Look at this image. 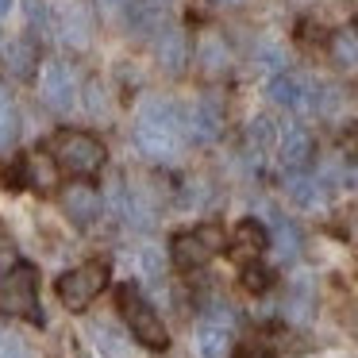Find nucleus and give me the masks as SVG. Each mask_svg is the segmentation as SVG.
I'll use <instances>...</instances> for the list:
<instances>
[{"label":"nucleus","mask_w":358,"mask_h":358,"mask_svg":"<svg viewBox=\"0 0 358 358\" xmlns=\"http://www.w3.org/2000/svg\"><path fill=\"white\" fill-rule=\"evenodd\" d=\"M185 131H189V124H185V116H181L173 104L147 101L143 112H139V124H135V143H139V150L147 158H155V162H170V158H178Z\"/></svg>","instance_id":"f257e3e1"},{"label":"nucleus","mask_w":358,"mask_h":358,"mask_svg":"<svg viewBox=\"0 0 358 358\" xmlns=\"http://www.w3.org/2000/svg\"><path fill=\"white\" fill-rule=\"evenodd\" d=\"M50 158L66 173L85 178V173H96L104 166V143L89 131H58L50 139Z\"/></svg>","instance_id":"f03ea898"},{"label":"nucleus","mask_w":358,"mask_h":358,"mask_svg":"<svg viewBox=\"0 0 358 358\" xmlns=\"http://www.w3.org/2000/svg\"><path fill=\"white\" fill-rule=\"evenodd\" d=\"M120 312H124L127 327H131V335L143 343V347H150V350H166L170 335H166L162 320L155 316V308H150V304L143 301L135 285H124V289H120Z\"/></svg>","instance_id":"7ed1b4c3"},{"label":"nucleus","mask_w":358,"mask_h":358,"mask_svg":"<svg viewBox=\"0 0 358 358\" xmlns=\"http://www.w3.org/2000/svg\"><path fill=\"white\" fill-rule=\"evenodd\" d=\"M104 281H108V266H104V262L78 266V270H70V273H62V278H58V296H62L66 308L81 312L104 289Z\"/></svg>","instance_id":"20e7f679"},{"label":"nucleus","mask_w":358,"mask_h":358,"mask_svg":"<svg viewBox=\"0 0 358 358\" xmlns=\"http://www.w3.org/2000/svg\"><path fill=\"white\" fill-rule=\"evenodd\" d=\"M224 250V231H220V224H204L196 227V231H185L173 239V262L181 266V270H193V266H204L212 255H220Z\"/></svg>","instance_id":"39448f33"},{"label":"nucleus","mask_w":358,"mask_h":358,"mask_svg":"<svg viewBox=\"0 0 358 358\" xmlns=\"http://www.w3.org/2000/svg\"><path fill=\"white\" fill-rule=\"evenodd\" d=\"M0 312L39 320V301H35V270H31V266H16L8 278L0 281Z\"/></svg>","instance_id":"423d86ee"},{"label":"nucleus","mask_w":358,"mask_h":358,"mask_svg":"<svg viewBox=\"0 0 358 358\" xmlns=\"http://www.w3.org/2000/svg\"><path fill=\"white\" fill-rule=\"evenodd\" d=\"M270 101L285 104V108H296V112L316 108V93H312V81L304 73H278L270 81Z\"/></svg>","instance_id":"0eeeda50"},{"label":"nucleus","mask_w":358,"mask_h":358,"mask_svg":"<svg viewBox=\"0 0 358 358\" xmlns=\"http://www.w3.org/2000/svg\"><path fill=\"white\" fill-rule=\"evenodd\" d=\"M73 93H78V81H73V70L66 62H47L43 70V96L55 112H70L73 108Z\"/></svg>","instance_id":"6e6552de"},{"label":"nucleus","mask_w":358,"mask_h":358,"mask_svg":"<svg viewBox=\"0 0 358 358\" xmlns=\"http://www.w3.org/2000/svg\"><path fill=\"white\" fill-rule=\"evenodd\" d=\"M62 208H66V216H70L78 227H89L96 216H101V196H96L93 185L78 181V185L62 189Z\"/></svg>","instance_id":"1a4fd4ad"},{"label":"nucleus","mask_w":358,"mask_h":358,"mask_svg":"<svg viewBox=\"0 0 358 358\" xmlns=\"http://www.w3.org/2000/svg\"><path fill=\"white\" fill-rule=\"evenodd\" d=\"M266 247H270V235H266V227L258 224V220H243V224L235 227V235H231V258L235 262L250 266Z\"/></svg>","instance_id":"9d476101"},{"label":"nucleus","mask_w":358,"mask_h":358,"mask_svg":"<svg viewBox=\"0 0 358 358\" xmlns=\"http://www.w3.org/2000/svg\"><path fill=\"white\" fill-rule=\"evenodd\" d=\"M278 158L285 170H304L312 158V135L304 127H281L278 131Z\"/></svg>","instance_id":"9b49d317"},{"label":"nucleus","mask_w":358,"mask_h":358,"mask_svg":"<svg viewBox=\"0 0 358 358\" xmlns=\"http://www.w3.org/2000/svg\"><path fill=\"white\" fill-rule=\"evenodd\" d=\"M185 124H189V131H193V139L208 143V139H216L220 127H224V112H220V104L212 101V96H204V101L189 112Z\"/></svg>","instance_id":"f8f14e48"},{"label":"nucleus","mask_w":358,"mask_h":358,"mask_svg":"<svg viewBox=\"0 0 358 358\" xmlns=\"http://www.w3.org/2000/svg\"><path fill=\"white\" fill-rule=\"evenodd\" d=\"M35 62H39V47H35L31 39H16L8 50H4V70H8V78H20L27 81L35 73Z\"/></svg>","instance_id":"ddd939ff"},{"label":"nucleus","mask_w":358,"mask_h":358,"mask_svg":"<svg viewBox=\"0 0 358 358\" xmlns=\"http://www.w3.org/2000/svg\"><path fill=\"white\" fill-rule=\"evenodd\" d=\"M155 55H158V62H162V70L178 73L181 66H185V55H189L185 35H181L178 27H166V31L155 39Z\"/></svg>","instance_id":"4468645a"},{"label":"nucleus","mask_w":358,"mask_h":358,"mask_svg":"<svg viewBox=\"0 0 358 358\" xmlns=\"http://www.w3.org/2000/svg\"><path fill=\"white\" fill-rule=\"evenodd\" d=\"M196 62H201L204 73H224L227 62H231V50L220 35H204L201 47H196Z\"/></svg>","instance_id":"2eb2a0df"},{"label":"nucleus","mask_w":358,"mask_h":358,"mask_svg":"<svg viewBox=\"0 0 358 358\" xmlns=\"http://www.w3.org/2000/svg\"><path fill=\"white\" fill-rule=\"evenodd\" d=\"M196 347H201V358H224L227 347H231V331H227L224 324L204 320L201 331H196Z\"/></svg>","instance_id":"dca6fc26"},{"label":"nucleus","mask_w":358,"mask_h":358,"mask_svg":"<svg viewBox=\"0 0 358 358\" xmlns=\"http://www.w3.org/2000/svg\"><path fill=\"white\" fill-rule=\"evenodd\" d=\"M20 135V112H16V101L4 85H0V155H8L12 143Z\"/></svg>","instance_id":"f3484780"},{"label":"nucleus","mask_w":358,"mask_h":358,"mask_svg":"<svg viewBox=\"0 0 358 358\" xmlns=\"http://www.w3.org/2000/svg\"><path fill=\"white\" fill-rule=\"evenodd\" d=\"M58 20H62V39H66V43L81 47V43L89 39V20H85V12H81L78 4H62Z\"/></svg>","instance_id":"a211bd4d"},{"label":"nucleus","mask_w":358,"mask_h":358,"mask_svg":"<svg viewBox=\"0 0 358 358\" xmlns=\"http://www.w3.org/2000/svg\"><path fill=\"white\" fill-rule=\"evenodd\" d=\"M327 47H331V58L339 66H347V70H350V66H358V31H355V27H339Z\"/></svg>","instance_id":"6ab92c4d"},{"label":"nucleus","mask_w":358,"mask_h":358,"mask_svg":"<svg viewBox=\"0 0 358 358\" xmlns=\"http://www.w3.org/2000/svg\"><path fill=\"white\" fill-rule=\"evenodd\" d=\"M24 181L27 185H35L39 193H47V189H55V170H50V158L35 155L24 162Z\"/></svg>","instance_id":"aec40b11"},{"label":"nucleus","mask_w":358,"mask_h":358,"mask_svg":"<svg viewBox=\"0 0 358 358\" xmlns=\"http://www.w3.org/2000/svg\"><path fill=\"white\" fill-rule=\"evenodd\" d=\"M273 247H278V258H281V262L296 258V247H301V235H296V227L285 224V220H273Z\"/></svg>","instance_id":"412c9836"},{"label":"nucleus","mask_w":358,"mask_h":358,"mask_svg":"<svg viewBox=\"0 0 358 358\" xmlns=\"http://www.w3.org/2000/svg\"><path fill=\"white\" fill-rule=\"evenodd\" d=\"M320 193H324V189H320L316 178H301V173H296V178H289V196H293L296 204H304V208L320 204Z\"/></svg>","instance_id":"4be33fe9"},{"label":"nucleus","mask_w":358,"mask_h":358,"mask_svg":"<svg viewBox=\"0 0 358 358\" xmlns=\"http://www.w3.org/2000/svg\"><path fill=\"white\" fill-rule=\"evenodd\" d=\"M316 108L324 112V116H335V112L343 108V89L324 85V93H316Z\"/></svg>","instance_id":"5701e85b"},{"label":"nucleus","mask_w":358,"mask_h":358,"mask_svg":"<svg viewBox=\"0 0 358 358\" xmlns=\"http://www.w3.org/2000/svg\"><path fill=\"white\" fill-rule=\"evenodd\" d=\"M243 285L250 289V293H262L266 285H270V270H262V266H243Z\"/></svg>","instance_id":"b1692460"},{"label":"nucleus","mask_w":358,"mask_h":358,"mask_svg":"<svg viewBox=\"0 0 358 358\" xmlns=\"http://www.w3.org/2000/svg\"><path fill=\"white\" fill-rule=\"evenodd\" d=\"M16 266H20V258L12 255V250H0V281L8 278V273L16 270Z\"/></svg>","instance_id":"393cba45"},{"label":"nucleus","mask_w":358,"mask_h":358,"mask_svg":"<svg viewBox=\"0 0 358 358\" xmlns=\"http://www.w3.org/2000/svg\"><path fill=\"white\" fill-rule=\"evenodd\" d=\"M343 150H347L350 158H358V127H347V131H343Z\"/></svg>","instance_id":"a878e982"},{"label":"nucleus","mask_w":358,"mask_h":358,"mask_svg":"<svg viewBox=\"0 0 358 358\" xmlns=\"http://www.w3.org/2000/svg\"><path fill=\"white\" fill-rule=\"evenodd\" d=\"M108 12H124V8H131V0H101Z\"/></svg>","instance_id":"bb28decb"},{"label":"nucleus","mask_w":358,"mask_h":358,"mask_svg":"<svg viewBox=\"0 0 358 358\" xmlns=\"http://www.w3.org/2000/svg\"><path fill=\"white\" fill-rule=\"evenodd\" d=\"M239 358H266V350H239Z\"/></svg>","instance_id":"cd10ccee"},{"label":"nucleus","mask_w":358,"mask_h":358,"mask_svg":"<svg viewBox=\"0 0 358 358\" xmlns=\"http://www.w3.org/2000/svg\"><path fill=\"white\" fill-rule=\"evenodd\" d=\"M216 4H224V8H239V4H247V0H216Z\"/></svg>","instance_id":"c85d7f7f"},{"label":"nucleus","mask_w":358,"mask_h":358,"mask_svg":"<svg viewBox=\"0 0 358 358\" xmlns=\"http://www.w3.org/2000/svg\"><path fill=\"white\" fill-rule=\"evenodd\" d=\"M8 8H12V0H0V16H4Z\"/></svg>","instance_id":"c756f323"},{"label":"nucleus","mask_w":358,"mask_h":358,"mask_svg":"<svg viewBox=\"0 0 358 358\" xmlns=\"http://www.w3.org/2000/svg\"><path fill=\"white\" fill-rule=\"evenodd\" d=\"M155 4H166V0H155Z\"/></svg>","instance_id":"7c9ffc66"}]
</instances>
